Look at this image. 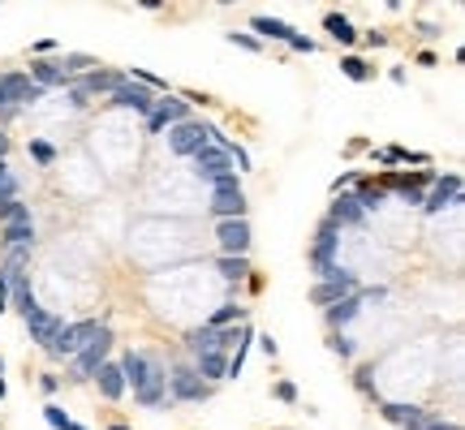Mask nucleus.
Listing matches in <instances>:
<instances>
[{
  "mask_svg": "<svg viewBox=\"0 0 465 430\" xmlns=\"http://www.w3.org/2000/svg\"><path fill=\"white\" fill-rule=\"evenodd\" d=\"M121 374H125V387H134L138 405H147V409L172 405L168 401V370L151 353H125L121 357Z\"/></svg>",
  "mask_w": 465,
  "mask_h": 430,
  "instance_id": "nucleus-1",
  "label": "nucleus"
},
{
  "mask_svg": "<svg viewBox=\"0 0 465 430\" xmlns=\"http://www.w3.org/2000/svg\"><path fill=\"white\" fill-rule=\"evenodd\" d=\"M39 95L43 91L30 82L26 73H5V77H0V121H13L22 108L39 104Z\"/></svg>",
  "mask_w": 465,
  "mask_h": 430,
  "instance_id": "nucleus-2",
  "label": "nucleus"
},
{
  "mask_svg": "<svg viewBox=\"0 0 465 430\" xmlns=\"http://www.w3.org/2000/svg\"><path fill=\"white\" fill-rule=\"evenodd\" d=\"M435 185V172L431 168H418V172H383L379 177V189L383 194H400L405 202H413V206H422V198H427V189Z\"/></svg>",
  "mask_w": 465,
  "mask_h": 430,
  "instance_id": "nucleus-3",
  "label": "nucleus"
},
{
  "mask_svg": "<svg viewBox=\"0 0 465 430\" xmlns=\"http://www.w3.org/2000/svg\"><path fill=\"white\" fill-rule=\"evenodd\" d=\"M95 331H100V318H78V323H65V327H60L56 331V336H52V344H47V353H52V357H60V361H73L78 353H82V344L95 336Z\"/></svg>",
  "mask_w": 465,
  "mask_h": 430,
  "instance_id": "nucleus-4",
  "label": "nucleus"
},
{
  "mask_svg": "<svg viewBox=\"0 0 465 430\" xmlns=\"http://www.w3.org/2000/svg\"><path fill=\"white\" fill-rule=\"evenodd\" d=\"M108 353H112V327L100 323V331H95V336L82 344V353L69 361V374H73V379H91V374L108 361Z\"/></svg>",
  "mask_w": 465,
  "mask_h": 430,
  "instance_id": "nucleus-5",
  "label": "nucleus"
},
{
  "mask_svg": "<svg viewBox=\"0 0 465 430\" xmlns=\"http://www.w3.org/2000/svg\"><path fill=\"white\" fill-rule=\"evenodd\" d=\"M388 297V289H358V293H349V297H341L336 306H328V327L332 331H341V327H349L354 318L362 314V306H371V301H383Z\"/></svg>",
  "mask_w": 465,
  "mask_h": 430,
  "instance_id": "nucleus-6",
  "label": "nucleus"
},
{
  "mask_svg": "<svg viewBox=\"0 0 465 430\" xmlns=\"http://www.w3.org/2000/svg\"><path fill=\"white\" fill-rule=\"evenodd\" d=\"M349 293H358V276L354 272H345V267H332L328 276H319V284L310 289V301L315 306H336L341 297H349Z\"/></svg>",
  "mask_w": 465,
  "mask_h": 430,
  "instance_id": "nucleus-7",
  "label": "nucleus"
},
{
  "mask_svg": "<svg viewBox=\"0 0 465 430\" xmlns=\"http://www.w3.org/2000/svg\"><path fill=\"white\" fill-rule=\"evenodd\" d=\"M336 254H341V228L332 224V219H324V224L315 228V250H310V267L319 276H328L336 267Z\"/></svg>",
  "mask_w": 465,
  "mask_h": 430,
  "instance_id": "nucleus-8",
  "label": "nucleus"
},
{
  "mask_svg": "<svg viewBox=\"0 0 465 430\" xmlns=\"http://www.w3.org/2000/svg\"><path fill=\"white\" fill-rule=\"evenodd\" d=\"M181 121H194L190 117V104L181 95H164V99H155V108L147 112V130L159 134V130H172V125H181Z\"/></svg>",
  "mask_w": 465,
  "mask_h": 430,
  "instance_id": "nucleus-9",
  "label": "nucleus"
},
{
  "mask_svg": "<svg viewBox=\"0 0 465 430\" xmlns=\"http://www.w3.org/2000/svg\"><path fill=\"white\" fill-rule=\"evenodd\" d=\"M168 387H172L168 401H207V396H212V387L199 379L194 366H172V370H168Z\"/></svg>",
  "mask_w": 465,
  "mask_h": 430,
  "instance_id": "nucleus-10",
  "label": "nucleus"
},
{
  "mask_svg": "<svg viewBox=\"0 0 465 430\" xmlns=\"http://www.w3.org/2000/svg\"><path fill=\"white\" fill-rule=\"evenodd\" d=\"M216 241L224 250V259H246V250L254 241V232L246 219H220V228H216Z\"/></svg>",
  "mask_w": 465,
  "mask_h": 430,
  "instance_id": "nucleus-11",
  "label": "nucleus"
},
{
  "mask_svg": "<svg viewBox=\"0 0 465 430\" xmlns=\"http://www.w3.org/2000/svg\"><path fill=\"white\" fill-rule=\"evenodd\" d=\"M199 147H207V125L203 121H181V125H172V130H168V151L172 155H190V159H194Z\"/></svg>",
  "mask_w": 465,
  "mask_h": 430,
  "instance_id": "nucleus-12",
  "label": "nucleus"
},
{
  "mask_svg": "<svg viewBox=\"0 0 465 430\" xmlns=\"http://www.w3.org/2000/svg\"><path fill=\"white\" fill-rule=\"evenodd\" d=\"M461 202V177L457 172H448V177H435V185H431V194L422 198V211L427 215H440L444 206Z\"/></svg>",
  "mask_w": 465,
  "mask_h": 430,
  "instance_id": "nucleus-13",
  "label": "nucleus"
},
{
  "mask_svg": "<svg viewBox=\"0 0 465 430\" xmlns=\"http://www.w3.org/2000/svg\"><path fill=\"white\" fill-rule=\"evenodd\" d=\"M328 219H332L336 228H362V224H366V211H362V202H358L354 194H336Z\"/></svg>",
  "mask_w": 465,
  "mask_h": 430,
  "instance_id": "nucleus-14",
  "label": "nucleus"
},
{
  "mask_svg": "<svg viewBox=\"0 0 465 430\" xmlns=\"http://www.w3.org/2000/svg\"><path fill=\"white\" fill-rule=\"evenodd\" d=\"M108 99L117 104V108H130V112H151V108H155V95L147 86H138V82H121Z\"/></svg>",
  "mask_w": 465,
  "mask_h": 430,
  "instance_id": "nucleus-15",
  "label": "nucleus"
},
{
  "mask_svg": "<svg viewBox=\"0 0 465 430\" xmlns=\"http://www.w3.org/2000/svg\"><path fill=\"white\" fill-rule=\"evenodd\" d=\"M194 172L203 181H216V177H224V172H233V164H229V155H224L220 147H199L194 151Z\"/></svg>",
  "mask_w": 465,
  "mask_h": 430,
  "instance_id": "nucleus-16",
  "label": "nucleus"
},
{
  "mask_svg": "<svg viewBox=\"0 0 465 430\" xmlns=\"http://www.w3.org/2000/svg\"><path fill=\"white\" fill-rule=\"evenodd\" d=\"M22 318H26V331H30V340H39L43 348H47V344H52V336H56V331H60V327H65V318H56V314H47V310H39V306H35V310H30V314H22Z\"/></svg>",
  "mask_w": 465,
  "mask_h": 430,
  "instance_id": "nucleus-17",
  "label": "nucleus"
},
{
  "mask_svg": "<svg viewBox=\"0 0 465 430\" xmlns=\"http://www.w3.org/2000/svg\"><path fill=\"white\" fill-rule=\"evenodd\" d=\"M26 77H30L39 91H43V86H69V82H73V77L60 69V60H52V56H47V60H30V73H26Z\"/></svg>",
  "mask_w": 465,
  "mask_h": 430,
  "instance_id": "nucleus-18",
  "label": "nucleus"
},
{
  "mask_svg": "<svg viewBox=\"0 0 465 430\" xmlns=\"http://www.w3.org/2000/svg\"><path fill=\"white\" fill-rule=\"evenodd\" d=\"M91 379H95V387H100L104 401H121V396H125V374H121L117 361H104Z\"/></svg>",
  "mask_w": 465,
  "mask_h": 430,
  "instance_id": "nucleus-19",
  "label": "nucleus"
},
{
  "mask_svg": "<svg viewBox=\"0 0 465 430\" xmlns=\"http://www.w3.org/2000/svg\"><path fill=\"white\" fill-rule=\"evenodd\" d=\"M207 211L220 215V219H246V194L233 189V194H212L207 198Z\"/></svg>",
  "mask_w": 465,
  "mask_h": 430,
  "instance_id": "nucleus-20",
  "label": "nucleus"
},
{
  "mask_svg": "<svg viewBox=\"0 0 465 430\" xmlns=\"http://www.w3.org/2000/svg\"><path fill=\"white\" fill-rule=\"evenodd\" d=\"M185 344H190V353H224V331H216V327H194V331H190V336H185Z\"/></svg>",
  "mask_w": 465,
  "mask_h": 430,
  "instance_id": "nucleus-21",
  "label": "nucleus"
},
{
  "mask_svg": "<svg viewBox=\"0 0 465 430\" xmlns=\"http://www.w3.org/2000/svg\"><path fill=\"white\" fill-rule=\"evenodd\" d=\"M121 82H125V77H121V73H112V69H91V73L82 77V86H78V91H82L87 99H91V95H112Z\"/></svg>",
  "mask_w": 465,
  "mask_h": 430,
  "instance_id": "nucleus-22",
  "label": "nucleus"
},
{
  "mask_svg": "<svg viewBox=\"0 0 465 430\" xmlns=\"http://www.w3.org/2000/svg\"><path fill=\"white\" fill-rule=\"evenodd\" d=\"M379 413H383L392 426H400V430H418V426L427 422V413H422L418 405H383Z\"/></svg>",
  "mask_w": 465,
  "mask_h": 430,
  "instance_id": "nucleus-23",
  "label": "nucleus"
},
{
  "mask_svg": "<svg viewBox=\"0 0 465 430\" xmlns=\"http://www.w3.org/2000/svg\"><path fill=\"white\" fill-rule=\"evenodd\" d=\"M250 26H254V39H280V43H288L293 39V26L288 22H280V18H250Z\"/></svg>",
  "mask_w": 465,
  "mask_h": 430,
  "instance_id": "nucleus-24",
  "label": "nucleus"
},
{
  "mask_svg": "<svg viewBox=\"0 0 465 430\" xmlns=\"http://www.w3.org/2000/svg\"><path fill=\"white\" fill-rule=\"evenodd\" d=\"M194 370H199L203 383H216V379H224V370H229V357H224V353H199Z\"/></svg>",
  "mask_w": 465,
  "mask_h": 430,
  "instance_id": "nucleus-25",
  "label": "nucleus"
},
{
  "mask_svg": "<svg viewBox=\"0 0 465 430\" xmlns=\"http://www.w3.org/2000/svg\"><path fill=\"white\" fill-rule=\"evenodd\" d=\"M324 30H328L336 43H345V47L358 43V30H354V22H349L345 13H324Z\"/></svg>",
  "mask_w": 465,
  "mask_h": 430,
  "instance_id": "nucleus-26",
  "label": "nucleus"
},
{
  "mask_svg": "<svg viewBox=\"0 0 465 430\" xmlns=\"http://www.w3.org/2000/svg\"><path fill=\"white\" fill-rule=\"evenodd\" d=\"M0 241H5L9 250H30V246H35V224H30V219H22V224H9L5 232H0Z\"/></svg>",
  "mask_w": 465,
  "mask_h": 430,
  "instance_id": "nucleus-27",
  "label": "nucleus"
},
{
  "mask_svg": "<svg viewBox=\"0 0 465 430\" xmlns=\"http://www.w3.org/2000/svg\"><path fill=\"white\" fill-rule=\"evenodd\" d=\"M233 323H246V310H242V306H233V301H229V306H220L212 318H207V327H216V331H229Z\"/></svg>",
  "mask_w": 465,
  "mask_h": 430,
  "instance_id": "nucleus-28",
  "label": "nucleus"
},
{
  "mask_svg": "<svg viewBox=\"0 0 465 430\" xmlns=\"http://www.w3.org/2000/svg\"><path fill=\"white\" fill-rule=\"evenodd\" d=\"M354 198L362 202V211H379V206H383V198H388V194H383L379 185H366V181L358 177V194H354Z\"/></svg>",
  "mask_w": 465,
  "mask_h": 430,
  "instance_id": "nucleus-29",
  "label": "nucleus"
},
{
  "mask_svg": "<svg viewBox=\"0 0 465 430\" xmlns=\"http://www.w3.org/2000/svg\"><path fill=\"white\" fill-rule=\"evenodd\" d=\"M220 276L237 284V280H246L250 276V259H220Z\"/></svg>",
  "mask_w": 465,
  "mask_h": 430,
  "instance_id": "nucleus-30",
  "label": "nucleus"
},
{
  "mask_svg": "<svg viewBox=\"0 0 465 430\" xmlns=\"http://www.w3.org/2000/svg\"><path fill=\"white\" fill-rule=\"evenodd\" d=\"M22 219H30V211H26V202H18V198H13V202H0V224H22Z\"/></svg>",
  "mask_w": 465,
  "mask_h": 430,
  "instance_id": "nucleus-31",
  "label": "nucleus"
},
{
  "mask_svg": "<svg viewBox=\"0 0 465 430\" xmlns=\"http://www.w3.org/2000/svg\"><path fill=\"white\" fill-rule=\"evenodd\" d=\"M341 69L354 77V82H371V65H366L362 56H341Z\"/></svg>",
  "mask_w": 465,
  "mask_h": 430,
  "instance_id": "nucleus-32",
  "label": "nucleus"
},
{
  "mask_svg": "<svg viewBox=\"0 0 465 430\" xmlns=\"http://www.w3.org/2000/svg\"><path fill=\"white\" fill-rule=\"evenodd\" d=\"M60 69H65L69 77H73L78 69H87V73H91V69H95V56H87V52H69L65 60H60Z\"/></svg>",
  "mask_w": 465,
  "mask_h": 430,
  "instance_id": "nucleus-33",
  "label": "nucleus"
},
{
  "mask_svg": "<svg viewBox=\"0 0 465 430\" xmlns=\"http://www.w3.org/2000/svg\"><path fill=\"white\" fill-rule=\"evenodd\" d=\"M13 194H18V177H13L9 164L0 159V202H13Z\"/></svg>",
  "mask_w": 465,
  "mask_h": 430,
  "instance_id": "nucleus-34",
  "label": "nucleus"
},
{
  "mask_svg": "<svg viewBox=\"0 0 465 430\" xmlns=\"http://www.w3.org/2000/svg\"><path fill=\"white\" fill-rule=\"evenodd\" d=\"M30 159H35V164H52V159H56V147H52V142H43V138H35V142H30Z\"/></svg>",
  "mask_w": 465,
  "mask_h": 430,
  "instance_id": "nucleus-35",
  "label": "nucleus"
},
{
  "mask_svg": "<svg viewBox=\"0 0 465 430\" xmlns=\"http://www.w3.org/2000/svg\"><path fill=\"white\" fill-rule=\"evenodd\" d=\"M328 344H332V353H336V357H354V340H349L345 331H332V340H328Z\"/></svg>",
  "mask_w": 465,
  "mask_h": 430,
  "instance_id": "nucleus-36",
  "label": "nucleus"
},
{
  "mask_svg": "<svg viewBox=\"0 0 465 430\" xmlns=\"http://www.w3.org/2000/svg\"><path fill=\"white\" fill-rule=\"evenodd\" d=\"M229 43H237V47H246V52H263V43L254 39V35H246V30H233V35H229Z\"/></svg>",
  "mask_w": 465,
  "mask_h": 430,
  "instance_id": "nucleus-37",
  "label": "nucleus"
},
{
  "mask_svg": "<svg viewBox=\"0 0 465 430\" xmlns=\"http://www.w3.org/2000/svg\"><path fill=\"white\" fill-rule=\"evenodd\" d=\"M43 418L52 422V430H65V426H69V413H65V409H56V405H47V409H43Z\"/></svg>",
  "mask_w": 465,
  "mask_h": 430,
  "instance_id": "nucleus-38",
  "label": "nucleus"
},
{
  "mask_svg": "<svg viewBox=\"0 0 465 430\" xmlns=\"http://www.w3.org/2000/svg\"><path fill=\"white\" fill-rule=\"evenodd\" d=\"M288 47H293V52H306V56H310L319 43H315L310 35H302V30H293V39H288Z\"/></svg>",
  "mask_w": 465,
  "mask_h": 430,
  "instance_id": "nucleus-39",
  "label": "nucleus"
},
{
  "mask_svg": "<svg viewBox=\"0 0 465 430\" xmlns=\"http://www.w3.org/2000/svg\"><path fill=\"white\" fill-rule=\"evenodd\" d=\"M276 401H284V405H297V387H293V383H276Z\"/></svg>",
  "mask_w": 465,
  "mask_h": 430,
  "instance_id": "nucleus-40",
  "label": "nucleus"
},
{
  "mask_svg": "<svg viewBox=\"0 0 465 430\" xmlns=\"http://www.w3.org/2000/svg\"><path fill=\"white\" fill-rule=\"evenodd\" d=\"M418 430H461V422H444V418H435V422H422Z\"/></svg>",
  "mask_w": 465,
  "mask_h": 430,
  "instance_id": "nucleus-41",
  "label": "nucleus"
},
{
  "mask_svg": "<svg viewBox=\"0 0 465 430\" xmlns=\"http://www.w3.org/2000/svg\"><path fill=\"white\" fill-rule=\"evenodd\" d=\"M259 348H263L267 357H276V353H280V344H276V336H259Z\"/></svg>",
  "mask_w": 465,
  "mask_h": 430,
  "instance_id": "nucleus-42",
  "label": "nucleus"
},
{
  "mask_svg": "<svg viewBox=\"0 0 465 430\" xmlns=\"http://www.w3.org/2000/svg\"><path fill=\"white\" fill-rule=\"evenodd\" d=\"M39 387H43V392H47V396H52V392H56V387H60V379H56V374H43V379H39Z\"/></svg>",
  "mask_w": 465,
  "mask_h": 430,
  "instance_id": "nucleus-43",
  "label": "nucleus"
},
{
  "mask_svg": "<svg viewBox=\"0 0 465 430\" xmlns=\"http://www.w3.org/2000/svg\"><path fill=\"white\" fill-rule=\"evenodd\" d=\"M358 387L371 392V366H362V370H358Z\"/></svg>",
  "mask_w": 465,
  "mask_h": 430,
  "instance_id": "nucleus-44",
  "label": "nucleus"
},
{
  "mask_svg": "<svg viewBox=\"0 0 465 430\" xmlns=\"http://www.w3.org/2000/svg\"><path fill=\"white\" fill-rule=\"evenodd\" d=\"M366 43H375V47H383V43H388V35H383V30H371V35H366Z\"/></svg>",
  "mask_w": 465,
  "mask_h": 430,
  "instance_id": "nucleus-45",
  "label": "nucleus"
},
{
  "mask_svg": "<svg viewBox=\"0 0 465 430\" xmlns=\"http://www.w3.org/2000/svg\"><path fill=\"white\" fill-rule=\"evenodd\" d=\"M5 155H9V138H5V134H0V159H5Z\"/></svg>",
  "mask_w": 465,
  "mask_h": 430,
  "instance_id": "nucleus-46",
  "label": "nucleus"
},
{
  "mask_svg": "<svg viewBox=\"0 0 465 430\" xmlns=\"http://www.w3.org/2000/svg\"><path fill=\"white\" fill-rule=\"evenodd\" d=\"M108 430H130V426H125V422H112V426H108Z\"/></svg>",
  "mask_w": 465,
  "mask_h": 430,
  "instance_id": "nucleus-47",
  "label": "nucleus"
},
{
  "mask_svg": "<svg viewBox=\"0 0 465 430\" xmlns=\"http://www.w3.org/2000/svg\"><path fill=\"white\" fill-rule=\"evenodd\" d=\"M65 430H87V426H78V422H73V418H69V426H65Z\"/></svg>",
  "mask_w": 465,
  "mask_h": 430,
  "instance_id": "nucleus-48",
  "label": "nucleus"
},
{
  "mask_svg": "<svg viewBox=\"0 0 465 430\" xmlns=\"http://www.w3.org/2000/svg\"><path fill=\"white\" fill-rule=\"evenodd\" d=\"M5 392H9V387H5V379H0V401H5Z\"/></svg>",
  "mask_w": 465,
  "mask_h": 430,
  "instance_id": "nucleus-49",
  "label": "nucleus"
},
{
  "mask_svg": "<svg viewBox=\"0 0 465 430\" xmlns=\"http://www.w3.org/2000/svg\"><path fill=\"white\" fill-rule=\"evenodd\" d=\"M5 306H9V301H5V297H0V310H5Z\"/></svg>",
  "mask_w": 465,
  "mask_h": 430,
  "instance_id": "nucleus-50",
  "label": "nucleus"
},
{
  "mask_svg": "<svg viewBox=\"0 0 465 430\" xmlns=\"http://www.w3.org/2000/svg\"><path fill=\"white\" fill-rule=\"evenodd\" d=\"M0 370H5V357H0Z\"/></svg>",
  "mask_w": 465,
  "mask_h": 430,
  "instance_id": "nucleus-51",
  "label": "nucleus"
}]
</instances>
